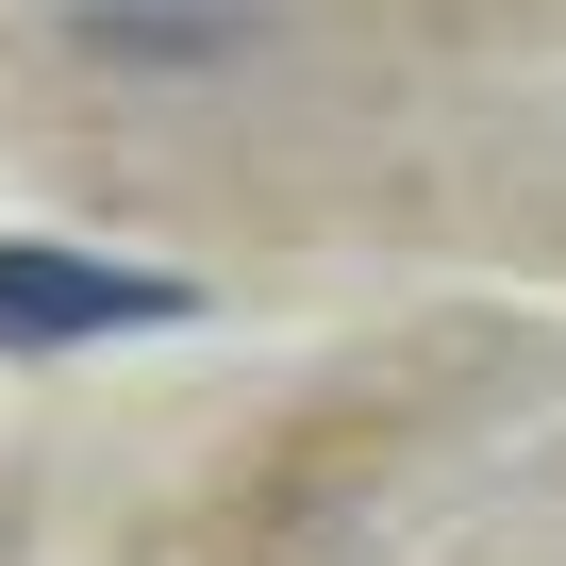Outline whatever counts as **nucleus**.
Returning a JSON list of instances; mask_svg holds the SVG:
<instances>
[{"label":"nucleus","instance_id":"1","mask_svg":"<svg viewBox=\"0 0 566 566\" xmlns=\"http://www.w3.org/2000/svg\"><path fill=\"white\" fill-rule=\"evenodd\" d=\"M167 317H200V283L101 266V250H51V233H0V350H101V334H167Z\"/></svg>","mask_w":566,"mask_h":566}]
</instances>
